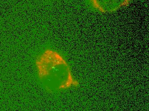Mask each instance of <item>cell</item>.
<instances>
[{
	"mask_svg": "<svg viewBox=\"0 0 149 111\" xmlns=\"http://www.w3.org/2000/svg\"><path fill=\"white\" fill-rule=\"evenodd\" d=\"M94 6L102 12H111L127 5L130 0H91Z\"/></svg>",
	"mask_w": 149,
	"mask_h": 111,
	"instance_id": "cell-1",
	"label": "cell"
}]
</instances>
